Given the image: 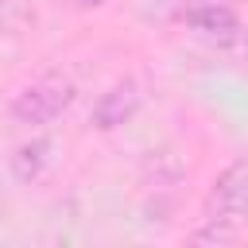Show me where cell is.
Wrapping results in <instances>:
<instances>
[{
    "mask_svg": "<svg viewBox=\"0 0 248 248\" xmlns=\"http://www.w3.org/2000/svg\"><path fill=\"white\" fill-rule=\"evenodd\" d=\"M74 97H78V85L66 74H43L12 97L8 112H12L16 124H27V128L31 124H50L74 105Z\"/></svg>",
    "mask_w": 248,
    "mask_h": 248,
    "instance_id": "obj_1",
    "label": "cell"
},
{
    "mask_svg": "<svg viewBox=\"0 0 248 248\" xmlns=\"http://www.w3.org/2000/svg\"><path fill=\"white\" fill-rule=\"evenodd\" d=\"M202 217H213V221H225L232 229H244L248 225V159H236L229 163L205 190V202H202Z\"/></svg>",
    "mask_w": 248,
    "mask_h": 248,
    "instance_id": "obj_2",
    "label": "cell"
},
{
    "mask_svg": "<svg viewBox=\"0 0 248 248\" xmlns=\"http://www.w3.org/2000/svg\"><path fill=\"white\" fill-rule=\"evenodd\" d=\"M140 105H143V89H140V81H136V78H116V81L93 101V108H89V124H93L97 132H116V128L132 124V116L140 112Z\"/></svg>",
    "mask_w": 248,
    "mask_h": 248,
    "instance_id": "obj_3",
    "label": "cell"
},
{
    "mask_svg": "<svg viewBox=\"0 0 248 248\" xmlns=\"http://www.w3.org/2000/svg\"><path fill=\"white\" fill-rule=\"evenodd\" d=\"M186 23H190L198 35L217 39V43H232V39L240 35V19H236V12L225 8V4H217V0L198 4V8H186Z\"/></svg>",
    "mask_w": 248,
    "mask_h": 248,
    "instance_id": "obj_4",
    "label": "cell"
},
{
    "mask_svg": "<svg viewBox=\"0 0 248 248\" xmlns=\"http://www.w3.org/2000/svg\"><path fill=\"white\" fill-rule=\"evenodd\" d=\"M46 163H50V140H46V136H31L27 143H19V147L12 151L8 170H12L16 182H35V178L46 170Z\"/></svg>",
    "mask_w": 248,
    "mask_h": 248,
    "instance_id": "obj_5",
    "label": "cell"
},
{
    "mask_svg": "<svg viewBox=\"0 0 248 248\" xmlns=\"http://www.w3.org/2000/svg\"><path fill=\"white\" fill-rule=\"evenodd\" d=\"M31 23H35V4L31 0H0V31L4 35H19Z\"/></svg>",
    "mask_w": 248,
    "mask_h": 248,
    "instance_id": "obj_6",
    "label": "cell"
},
{
    "mask_svg": "<svg viewBox=\"0 0 248 248\" xmlns=\"http://www.w3.org/2000/svg\"><path fill=\"white\" fill-rule=\"evenodd\" d=\"M236 236H240V229H232V225H225V221H213V217H202L198 229H190V244H209V248L232 244Z\"/></svg>",
    "mask_w": 248,
    "mask_h": 248,
    "instance_id": "obj_7",
    "label": "cell"
},
{
    "mask_svg": "<svg viewBox=\"0 0 248 248\" xmlns=\"http://www.w3.org/2000/svg\"><path fill=\"white\" fill-rule=\"evenodd\" d=\"M70 4H78V8H101L105 0H70Z\"/></svg>",
    "mask_w": 248,
    "mask_h": 248,
    "instance_id": "obj_8",
    "label": "cell"
}]
</instances>
